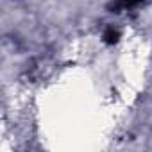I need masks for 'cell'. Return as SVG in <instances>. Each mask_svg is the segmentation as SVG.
<instances>
[{
	"label": "cell",
	"mask_w": 152,
	"mask_h": 152,
	"mask_svg": "<svg viewBox=\"0 0 152 152\" xmlns=\"http://www.w3.org/2000/svg\"><path fill=\"white\" fill-rule=\"evenodd\" d=\"M143 2V0H118L115 4V9L113 11H120V9H131V7H136Z\"/></svg>",
	"instance_id": "1"
},
{
	"label": "cell",
	"mask_w": 152,
	"mask_h": 152,
	"mask_svg": "<svg viewBox=\"0 0 152 152\" xmlns=\"http://www.w3.org/2000/svg\"><path fill=\"white\" fill-rule=\"evenodd\" d=\"M118 39H120V32L116 31V29H107L106 32H104V41L107 43V45H115V43H118Z\"/></svg>",
	"instance_id": "2"
}]
</instances>
